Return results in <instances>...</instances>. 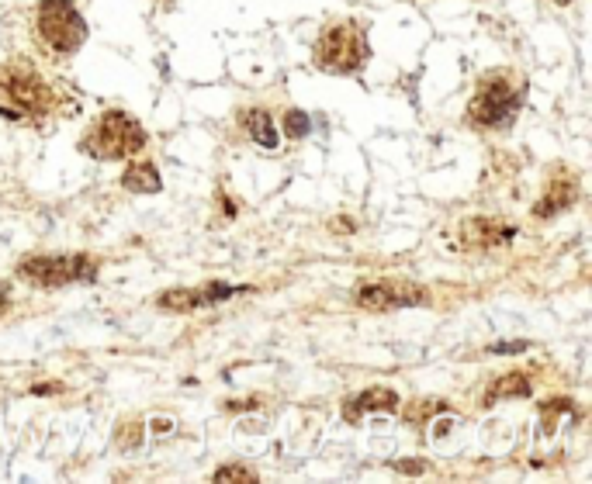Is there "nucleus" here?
I'll list each match as a JSON object with an SVG mask.
<instances>
[{
    "label": "nucleus",
    "instance_id": "nucleus-1",
    "mask_svg": "<svg viewBox=\"0 0 592 484\" xmlns=\"http://www.w3.org/2000/svg\"><path fill=\"white\" fill-rule=\"evenodd\" d=\"M52 104H56V94L32 66L11 63L0 70V115L4 118H42Z\"/></svg>",
    "mask_w": 592,
    "mask_h": 484
},
{
    "label": "nucleus",
    "instance_id": "nucleus-2",
    "mask_svg": "<svg viewBox=\"0 0 592 484\" xmlns=\"http://www.w3.org/2000/svg\"><path fill=\"white\" fill-rule=\"evenodd\" d=\"M35 39L52 56H73L87 39V25L70 0H42L35 7Z\"/></svg>",
    "mask_w": 592,
    "mask_h": 484
},
{
    "label": "nucleus",
    "instance_id": "nucleus-3",
    "mask_svg": "<svg viewBox=\"0 0 592 484\" xmlns=\"http://www.w3.org/2000/svg\"><path fill=\"white\" fill-rule=\"evenodd\" d=\"M142 146H146V132L125 111H108V115L97 121L91 139H87V149H91L97 160H125V156L139 153Z\"/></svg>",
    "mask_w": 592,
    "mask_h": 484
},
{
    "label": "nucleus",
    "instance_id": "nucleus-4",
    "mask_svg": "<svg viewBox=\"0 0 592 484\" xmlns=\"http://www.w3.org/2000/svg\"><path fill=\"white\" fill-rule=\"evenodd\" d=\"M367 59V39L361 25L354 21H340V25L326 28L322 39L316 42V63L326 73H350L364 66Z\"/></svg>",
    "mask_w": 592,
    "mask_h": 484
},
{
    "label": "nucleus",
    "instance_id": "nucleus-5",
    "mask_svg": "<svg viewBox=\"0 0 592 484\" xmlns=\"http://www.w3.org/2000/svg\"><path fill=\"white\" fill-rule=\"evenodd\" d=\"M520 111V90L506 77H489L478 83L468 104V121L478 128H506Z\"/></svg>",
    "mask_w": 592,
    "mask_h": 484
},
{
    "label": "nucleus",
    "instance_id": "nucleus-6",
    "mask_svg": "<svg viewBox=\"0 0 592 484\" xmlns=\"http://www.w3.org/2000/svg\"><path fill=\"white\" fill-rule=\"evenodd\" d=\"M18 277H25L35 287H63V284H80L97 277V260L91 256H28L21 260Z\"/></svg>",
    "mask_w": 592,
    "mask_h": 484
},
{
    "label": "nucleus",
    "instance_id": "nucleus-7",
    "mask_svg": "<svg viewBox=\"0 0 592 484\" xmlns=\"http://www.w3.org/2000/svg\"><path fill=\"white\" fill-rule=\"evenodd\" d=\"M354 301L364 312H395V308L426 305V301H430V291L409 281H371V284L357 287Z\"/></svg>",
    "mask_w": 592,
    "mask_h": 484
},
{
    "label": "nucleus",
    "instance_id": "nucleus-8",
    "mask_svg": "<svg viewBox=\"0 0 592 484\" xmlns=\"http://www.w3.org/2000/svg\"><path fill=\"white\" fill-rule=\"evenodd\" d=\"M243 287H229V284H208V287H184V291H167L160 298V308L167 312H198V308L219 305L229 301L232 294H239Z\"/></svg>",
    "mask_w": 592,
    "mask_h": 484
},
{
    "label": "nucleus",
    "instance_id": "nucleus-9",
    "mask_svg": "<svg viewBox=\"0 0 592 484\" xmlns=\"http://www.w3.org/2000/svg\"><path fill=\"white\" fill-rule=\"evenodd\" d=\"M516 236V229L513 225H506V222H496V218H471L468 225L461 229V239H464V246H482V249H489V246H502V242H509Z\"/></svg>",
    "mask_w": 592,
    "mask_h": 484
},
{
    "label": "nucleus",
    "instance_id": "nucleus-10",
    "mask_svg": "<svg viewBox=\"0 0 592 484\" xmlns=\"http://www.w3.org/2000/svg\"><path fill=\"white\" fill-rule=\"evenodd\" d=\"M367 412H399V395L388 388H371V391H364V395L350 398L347 408H343V415H347L350 422H357Z\"/></svg>",
    "mask_w": 592,
    "mask_h": 484
},
{
    "label": "nucleus",
    "instance_id": "nucleus-11",
    "mask_svg": "<svg viewBox=\"0 0 592 484\" xmlns=\"http://www.w3.org/2000/svg\"><path fill=\"white\" fill-rule=\"evenodd\" d=\"M575 198H579V184H575V177H565V180H551V184H547V194H544V201L537 204V215H541V218H551V215H558V211H565L568 204H572Z\"/></svg>",
    "mask_w": 592,
    "mask_h": 484
},
{
    "label": "nucleus",
    "instance_id": "nucleus-12",
    "mask_svg": "<svg viewBox=\"0 0 592 484\" xmlns=\"http://www.w3.org/2000/svg\"><path fill=\"white\" fill-rule=\"evenodd\" d=\"M243 125H246V132H250V139L260 142L264 149H274L277 146V132H274L271 115H267V111H246Z\"/></svg>",
    "mask_w": 592,
    "mask_h": 484
},
{
    "label": "nucleus",
    "instance_id": "nucleus-13",
    "mask_svg": "<svg viewBox=\"0 0 592 484\" xmlns=\"http://www.w3.org/2000/svg\"><path fill=\"white\" fill-rule=\"evenodd\" d=\"M122 184L129 187V191H136V194H146V191H160V173H156L149 163H132L129 170H125Z\"/></svg>",
    "mask_w": 592,
    "mask_h": 484
},
{
    "label": "nucleus",
    "instance_id": "nucleus-14",
    "mask_svg": "<svg viewBox=\"0 0 592 484\" xmlns=\"http://www.w3.org/2000/svg\"><path fill=\"white\" fill-rule=\"evenodd\" d=\"M530 377L527 374H506V377H499L496 384L489 388V402H496V398H527L530 395Z\"/></svg>",
    "mask_w": 592,
    "mask_h": 484
},
{
    "label": "nucleus",
    "instance_id": "nucleus-15",
    "mask_svg": "<svg viewBox=\"0 0 592 484\" xmlns=\"http://www.w3.org/2000/svg\"><path fill=\"white\" fill-rule=\"evenodd\" d=\"M215 481H243V484H253V481H257V474L246 471V467H239V464H229V467H219V471H215Z\"/></svg>",
    "mask_w": 592,
    "mask_h": 484
},
{
    "label": "nucleus",
    "instance_id": "nucleus-16",
    "mask_svg": "<svg viewBox=\"0 0 592 484\" xmlns=\"http://www.w3.org/2000/svg\"><path fill=\"white\" fill-rule=\"evenodd\" d=\"M284 128H288V135L302 139V135L309 132V115H305V111H288V115H284Z\"/></svg>",
    "mask_w": 592,
    "mask_h": 484
},
{
    "label": "nucleus",
    "instance_id": "nucleus-17",
    "mask_svg": "<svg viewBox=\"0 0 592 484\" xmlns=\"http://www.w3.org/2000/svg\"><path fill=\"white\" fill-rule=\"evenodd\" d=\"M520 350H527V343H499V346H492V353H520Z\"/></svg>",
    "mask_w": 592,
    "mask_h": 484
},
{
    "label": "nucleus",
    "instance_id": "nucleus-18",
    "mask_svg": "<svg viewBox=\"0 0 592 484\" xmlns=\"http://www.w3.org/2000/svg\"><path fill=\"white\" fill-rule=\"evenodd\" d=\"M7 308V294H4V287H0V312Z\"/></svg>",
    "mask_w": 592,
    "mask_h": 484
},
{
    "label": "nucleus",
    "instance_id": "nucleus-19",
    "mask_svg": "<svg viewBox=\"0 0 592 484\" xmlns=\"http://www.w3.org/2000/svg\"><path fill=\"white\" fill-rule=\"evenodd\" d=\"M554 4H568V0H554Z\"/></svg>",
    "mask_w": 592,
    "mask_h": 484
}]
</instances>
